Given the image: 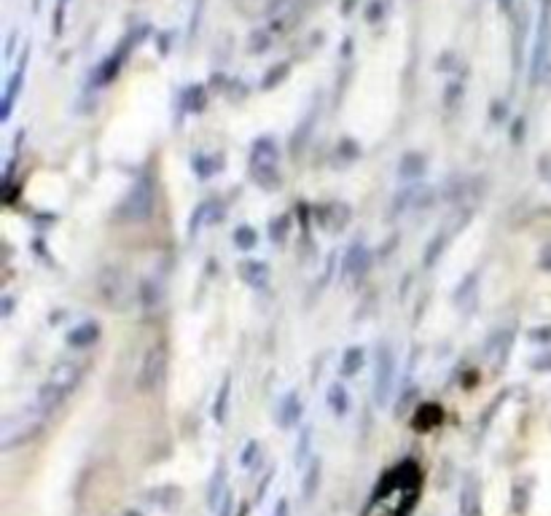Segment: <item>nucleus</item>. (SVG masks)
Instances as JSON below:
<instances>
[{"label":"nucleus","instance_id":"obj_1","mask_svg":"<svg viewBox=\"0 0 551 516\" xmlns=\"http://www.w3.org/2000/svg\"><path fill=\"white\" fill-rule=\"evenodd\" d=\"M81 377H84V363H79V360H65V363L54 366V371L49 374L46 382L38 388L35 406L44 414H51L59 403L68 398L70 393L76 390Z\"/></svg>","mask_w":551,"mask_h":516},{"label":"nucleus","instance_id":"obj_2","mask_svg":"<svg viewBox=\"0 0 551 516\" xmlns=\"http://www.w3.org/2000/svg\"><path fill=\"white\" fill-rule=\"evenodd\" d=\"M44 423H46V414L38 406H30V409H22V412L6 417L3 425H0V449L11 452V449L27 444L30 438H35L44 430Z\"/></svg>","mask_w":551,"mask_h":516},{"label":"nucleus","instance_id":"obj_3","mask_svg":"<svg viewBox=\"0 0 551 516\" xmlns=\"http://www.w3.org/2000/svg\"><path fill=\"white\" fill-rule=\"evenodd\" d=\"M551 54V0H540L538 24H535V38H532V57H530V84L535 86L549 65Z\"/></svg>","mask_w":551,"mask_h":516},{"label":"nucleus","instance_id":"obj_4","mask_svg":"<svg viewBox=\"0 0 551 516\" xmlns=\"http://www.w3.org/2000/svg\"><path fill=\"white\" fill-rule=\"evenodd\" d=\"M97 290L105 307L121 312L132 304V277L121 266H105L97 280Z\"/></svg>","mask_w":551,"mask_h":516},{"label":"nucleus","instance_id":"obj_5","mask_svg":"<svg viewBox=\"0 0 551 516\" xmlns=\"http://www.w3.org/2000/svg\"><path fill=\"white\" fill-rule=\"evenodd\" d=\"M277 159H280V151H277L275 140L272 138H261L253 143V153H251V175L253 181L272 191L280 186V172H277Z\"/></svg>","mask_w":551,"mask_h":516},{"label":"nucleus","instance_id":"obj_6","mask_svg":"<svg viewBox=\"0 0 551 516\" xmlns=\"http://www.w3.org/2000/svg\"><path fill=\"white\" fill-rule=\"evenodd\" d=\"M153 202H156V191H153V181L151 178H140L138 183L129 188L124 202L118 205V216L124 221H148L153 216Z\"/></svg>","mask_w":551,"mask_h":516},{"label":"nucleus","instance_id":"obj_7","mask_svg":"<svg viewBox=\"0 0 551 516\" xmlns=\"http://www.w3.org/2000/svg\"><path fill=\"white\" fill-rule=\"evenodd\" d=\"M167 377V344L153 342L143 355L138 374V388L143 393H153L161 388V382Z\"/></svg>","mask_w":551,"mask_h":516},{"label":"nucleus","instance_id":"obj_8","mask_svg":"<svg viewBox=\"0 0 551 516\" xmlns=\"http://www.w3.org/2000/svg\"><path fill=\"white\" fill-rule=\"evenodd\" d=\"M395 382V358L388 344L377 347V377H374V398L379 406H388V395Z\"/></svg>","mask_w":551,"mask_h":516},{"label":"nucleus","instance_id":"obj_9","mask_svg":"<svg viewBox=\"0 0 551 516\" xmlns=\"http://www.w3.org/2000/svg\"><path fill=\"white\" fill-rule=\"evenodd\" d=\"M301 9H304V0H266L264 16L275 33H288L301 16Z\"/></svg>","mask_w":551,"mask_h":516},{"label":"nucleus","instance_id":"obj_10","mask_svg":"<svg viewBox=\"0 0 551 516\" xmlns=\"http://www.w3.org/2000/svg\"><path fill=\"white\" fill-rule=\"evenodd\" d=\"M237 275L245 285L251 288H264L269 283V266L264 261H258V258H245L237 264Z\"/></svg>","mask_w":551,"mask_h":516},{"label":"nucleus","instance_id":"obj_11","mask_svg":"<svg viewBox=\"0 0 551 516\" xmlns=\"http://www.w3.org/2000/svg\"><path fill=\"white\" fill-rule=\"evenodd\" d=\"M511 342H514V333L508 331V328L495 331L492 336H490V342H487V360L497 368L503 366L508 353H511Z\"/></svg>","mask_w":551,"mask_h":516},{"label":"nucleus","instance_id":"obj_12","mask_svg":"<svg viewBox=\"0 0 551 516\" xmlns=\"http://www.w3.org/2000/svg\"><path fill=\"white\" fill-rule=\"evenodd\" d=\"M476 296H479V275H465V280L455 288V307L462 315H468L476 307Z\"/></svg>","mask_w":551,"mask_h":516},{"label":"nucleus","instance_id":"obj_13","mask_svg":"<svg viewBox=\"0 0 551 516\" xmlns=\"http://www.w3.org/2000/svg\"><path fill=\"white\" fill-rule=\"evenodd\" d=\"M181 490L173 487V484H161V487H153L146 492V503L153 505V508H161V511H170L175 505L181 503Z\"/></svg>","mask_w":551,"mask_h":516},{"label":"nucleus","instance_id":"obj_14","mask_svg":"<svg viewBox=\"0 0 551 516\" xmlns=\"http://www.w3.org/2000/svg\"><path fill=\"white\" fill-rule=\"evenodd\" d=\"M460 516H482V495L476 479H465L460 490Z\"/></svg>","mask_w":551,"mask_h":516},{"label":"nucleus","instance_id":"obj_15","mask_svg":"<svg viewBox=\"0 0 551 516\" xmlns=\"http://www.w3.org/2000/svg\"><path fill=\"white\" fill-rule=\"evenodd\" d=\"M299 417H301L299 395H296V393H288V395H283L280 403H277V414H275L277 425H280V428H293V425L299 423Z\"/></svg>","mask_w":551,"mask_h":516},{"label":"nucleus","instance_id":"obj_16","mask_svg":"<svg viewBox=\"0 0 551 516\" xmlns=\"http://www.w3.org/2000/svg\"><path fill=\"white\" fill-rule=\"evenodd\" d=\"M368 258H371V253L355 242L350 251L345 253V264H342V275L345 277H360L363 272L368 269Z\"/></svg>","mask_w":551,"mask_h":516},{"label":"nucleus","instance_id":"obj_17","mask_svg":"<svg viewBox=\"0 0 551 516\" xmlns=\"http://www.w3.org/2000/svg\"><path fill=\"white\" fill-rule=\"evenodd\" d=\"M425 170H428L425 153L409 151V153H403L401 164H398V178H401V181H417V178L425 175Z\"/></svg>","mask_w":551,"mask_h":516},{"label":"nucleus","instance_id":"obj_18","mask_svg":"<svg viewBox=\"0 0 551 516\" xmlns=\"http://www.w3.org/2000/svg\"><path fill=\"white\" fill-rule=\"evenodd\" d=\"M223 497H226V462L221 460L218 468L213 470V479L207 484V505H210V511H216Z\"/></svg>","mask_w":551,"mask_h":516},{"label":"nucleus","instance_id":"obj_19","mask_svg":"<svg viewBox=\"0 0 551 516\" xmlns=\"http://www.w3.org/2000/svg\"><path fill=\"white\" fill-rule=\"evenodd\" d=\"M318 490H320V460H312L307 470L301 473V500L312 503Z\"/></svg>","mask_w":551,"mask_h":516},{"label":"nucleus","instance_id":"obj_20","mask_svg":"<svg viewBox=\"0 0 551 516\" xmlns=\"http://www.w3.org/2000/svg\"><path fill=\"white\" fill-rule=\"evenodd\" d=\"M97 339H100V325H97L94 320L81 323L79 328H73V331L68 333L70 347H92Z\"/></svg>","mask_w":551,"mask_h":516},{"label":"nucleus","instance_id":"obj_21","mask_svg":"<svg viewBox=\"0 0 551 516\" xmlns=\"http://www.w3.org/2000/svg\"><path fill=\"white\" fill-rule=\"evenodd\" d=\"M22 81H24V65L22 68H16L14 70V76L9 79V84H6V94H3V111H0V118L6 121L9 116H11V108H14V100H16V94H19V86H22Z\"/></svg>","mask_w":551,"mask_h":516},{"label":"nucleus","instance_id":"obj_22","mask_svg":"<svg viewBox=\"0 0 551 516\" xmlns=\"http://www.w3.org/2000/svg\"><path fill=\"white\" fill-rule=\"evenodd\" d=\"M366 363V353H363V347H347L345 353H342V366H339V374L342 377H355L358 371L363 368Z\"/></svg>","mask_w":551,"mask_h":516},{"label":"nucleus","instance_id":"obj_23","mask_svg":"<svg viewBox=\"0 0 551 516\" xmlns=\"http://www.w3.org/2000/svg\"><path fill=\"white\" fill-rule=\"evenodd\" d=\"M325 403H328V409H331L336 417H345V414L350 412V395H347V390L339 385V382L328 388V393H325Z\"/></svg>","mask_w":551,"mask_h":516},{"label":"nucleus","instance_id":"obj_24","mask_svg":"<svg viewBox=\"0 0 551 516\" xmlns=\"http://www.w3.org/2000/svg\"><path fill=\"white\" fill-rule=\"evenodd\" d=\"M140 301L146 304V307H159V301H161V285L153 280V277H148L143 285H140Z\"/></svg>","mask_w":551,"mask_h":516},{"label":"nucleus","instance_id":"obj_25","mask_svg":"<svg viewBox=\"0 0 551 516\" xmlns=\"http://www.w3.org/2000/svg\"><path fill=\"white\" fill-rule=\"evenodd\" d=\"M229 393H231V379L226 377L223 379V385H221V390H218V398H216V403H213V417H216V423H223V420H226Z\"/></svg>","mask_w":551,"mask_h":516},{"label":"nucleus","instance_id":"obj_26","mask_svg":"<svg viewBox=\"0 0 551 516\" xmlns=\"http://www.w3.org/2000/svg\"><path fill=\"white\" fill-rule=\"evenodd\" d=\"M256 242H258V234H256L251 226H240V229L234 231V245H237L240 251H251V248H256Z\"/></svg>","mask_w":551,"mask_h":516},{"label":"nucleus","instance_id":"obj_27","mask_svg":"<svg viewBox=\"0 0 551 516\" xmlns=\"http://www.w3.org/2000/svg\"><path fill=\"white\" fill-rule=\"evenodd\" d=\"M423 420H425V423H430V425H436L438 420H441V412H438V406H423V409H420V414L414 417V428L423 423Z\"/></svg>","mask_w":551,"mask_h":516},{"label":"nucleus","instance_id":"obj_28","mask_svg":"<svg viewBox=\"0 0 551 516\" xmlns=\"http://www.w3.org/2000/svg\"><path fill=\"white\" fill-rule=\"evenodd\" d=\"M285 76H288V65H277V68H272L269 73H266V79H264L261 86H264V89H272L277 81H283Z\"/></svg>","mask_w":551,"mask_h":516},{"label":"nucleus","instance_id":"obj_29","mask_svg":"<svg viewBox=\"0 0 551 516\" xmlns=\"http://www.w3.org/2000/svg\"><path fill=\"white\" fill-rule=\"evenodd\" d=\"M444 245H447V237H444V234H438L436 242H433V248H428V251H425V266H433V264H436L438 253L444 251Z\"/></svg>","mask_w":551,"mask_h":516},{"label":"nucleus","instance_id":"obj_30","mask_svg":"<svg viewBox=\"0 0 551 516\" xmlns=\"http://www.w3.org/2000/svg\"><path fill=\"white\" fill-rule=\"evenodd\" d=\"M205 103H207L205 89H202V86H194V89L188 92V111H202Z\"/></svg>","mask_w":551,"mask_h":516},{"label":"nucleus","instance_id":"obj_31","mask_svg":"<svg viewBox=\"0 0 551 516\" xmlns=\"http://www.w3.org/2000/svg\"><path fill=\"white\" fill-rule=\"evenodd\" d=\"M261 452V444L258 441H248V447L242 449V457H240V462L245 465V468H251V462H253V457Z\"/></svg>","mask_w":551,"mask_h":516},{"label":"nucleus","instance_id":"obj_32","mask_svg":"<svg viewBox=\"0 0 551 516\" xmlns=\"http://www.w3.org/2000/svg\"><path fill=\"white\" fill-rule=\"evenodd\" d=\"M194 164H196V170H199V178H210L213 172L218 170L216 159H205V156H199V159H196Z\"/></svg>","mask_w":551,"mask_h":516},{"label":"nucleus","instance_id":"obj_33","mask_svg":"<svg viewBox=\"0 0 551 516\" xmlns=\"http://www.w3.org/2000/svg\"><path fill=\"white\" fill-rule=\"evenodd\" d=\"M310 441H312V433H310V428H304V433H301V438H299V455H296V462L301 465V460L307 457L310 455Z\"/></svg>","mask_w":551,"mask_h":516},{"label":"nucleus","instance_id":"obj_34","mask_svg":"<svg viewBox=\"0 0 551 516\" xmlns=\"http://www.w3.org/2000/svg\"><path fill=\"white\" fill-rule=\"evenodd\" d=\"M216 516H231V497H229V492H226V497L221 500V505L213 511Z\"/></svg>","mask_w":551,"mask_h":516},{"label":"nucleus","instance_id":"obj_35","mask_svg":"<svg viewBox=\"0 0 551 516\" xmlns=\"http://www.w3.org/2000/svg\"><path fill=\"white\" fill-rule=\"evenodd\" d=\"M251 44V51H266V35H253Z\"/></svg>","mask_w":551,"mask_h":516},{"label":"nucleus","instance_id":"obj_36","mask_svg":"<svg viewBox=\"0 0 551 516\" xmlns=\"http://www.w3.org/2000/svg\"><path fill=\"white\" fill-rule=\"evenodd\" d=\"M288 508H290V505H288V497H280L275 505V516H288Z\"/></svg>","mask_w":551,"mask_h":516},{"label":"nucleus","instance_id":"obj_37","mask_svg":"<svg viewBox=\"0 0 551 516\" xmlns=\"http://www.w3.org/2000/svg\"><path fill=\"white\" fill-rule=\"evenodd\" d=\"M540 266H543V269H551V248L543 253V258H540Z\"/></svg>","mask_w":551,"mask_h":516},{"label":"nucleus","instance_id":"obj_38","mask_svg":"<svg viewBox=\"0 0 551 516\" xmlns=\"http://www.w3.org/2000/svg\"><path fill=\"white\" fill-rule=\"evenodd\" d=\"M124 516H146L143 511H124Z\"/></svg>","mask_w":551,"mask_h":516},{"label":"nucleus","instance_id":"obj_39","mask_svg":"<svg viewBox=\"0 0 551 516\" xmlns=\"http://www.w3.org/2000/svg\"><path fill=\"white\" fill-rule=\"evenodd\" d=\"M497 3H500V9H508V6H511V0H497Z\"/></svg>","mask_w":551,"mask_h":516},{"label":"nucleus","instance_id":"obj_40","mask_svg":"<svg viewBox=\"0 0 551 516\" xmlns=\"http://www.w3.org/2000/svg\"><path fill=\"white\" fill-rule=\"evenodd\" d=\"M59 3H65V0H59Z\"/></svg>","mask_w":551,"mask_h":516}]
</instances>
